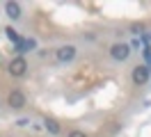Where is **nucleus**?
Listing matches in <instances>:
<instances>
[{
    "mask_svg": "<svg viewBox=\"0 0 151 137\" xmlns=\"http://www.w3.org/2000/svg\"><path fill=\"white\" fill-rule=\"evenodd\" d=\"M110 55H112V60L117 62H124V60H128V55H131V46L128 44H114L110 48Z\"/></svg>",
    "mask_w": 151,
    "mask_h": 137,
    "instance_id": "f257e3e1",
    "label": "nucleus"
},
{
    "mask_svg": "<svg viewBox=\"0 0 151 137\" xmlns=\"http://www.w3.org/2000/svg\"><path fill=\"white\" fill-rule=\"evenodd\" d=\"M149 75H151L149 66H135L133 69V82L135 85H144V82L149 80Z\"/></svg>",
    "mask_w": 151,
    "mask_h": 137,
    "instance_id": "f03ea898",
    "label": "nucleus"
},
{
    "mask_svg": "<svg viewBox=\"0 0 151 137\" xmlns=\"http://www.w3.org/2000/svg\"><path fill=\"white\" fill-rule=\"evenodd\" d=\"M25 69H28V62H25L23 57L12 60V64H9V73H12V75H16V78H21V75L25 73Z\"/></svg>",
    "mask_w": 151,
    "mask_h": 137,
    "instance_id": "7ed1b4c3",
    "label": "nucleus"
},
{
    "mask_svg": "<svg viewBox=\"0 0 151 137\" xmlns=\"http://www.w3.org/2000/svg\"><path fill=\"white\" fill-rule=\"evenodd\" d=\"M7 100H9V105L14 110H21L23 105H25V94H23V91H9Z\"/></svg>",
    "mask_w": 151,
    "mask_h": 137,
    "instance_id": "20e7f679",
    "label": "nucleus"
},
{
    "mask_svg": "<svg viewBox=\"0 0 151 137\" xmlns=\"http://www.w3.org/2000/svg\"><path fill=\"white\" fill-rule=\"evenodd\" d=\"M76 57V46H62L57 48V60L60 62H71Z\"/></svg>",
    "mask_w": 151,
    "mask_h": 137,
    "instance_id": "39448f33",
    "label": "nucleus"
},
{
    "mask_svg": "<svg viewBox=\"0 0 151 137\" xmlns=\"http://www.w3.org/2000/svg\"><path fill=\"white\" fill-rule=\"evenodd\" d=\"M5 11H7V16L14 18V21L21 16V7H19V2H7V5H5Z\"/></svg>",
    "mask_w": 151,
    "mask_h": 137,
    "instance_id": "423d86ee",
    "label": "nucleus"
},
{
    "mask_svg": "<svg viewBox=\"0 0 151 137\" xmlns=\"http://www.w3.org/2000/svg\"><path fill=\"white\" fill-rule=\"evenodd\" d=\"M35 46H37L35 39H25V41H21V44L16 46V50H19V53H28V50H32Z\"/></svg>",
    "mask_w": 151,
    "mask_h": 137,
    "instance_id": "0eeeda50",
    "label": "nucleus"
},
{
    "mask_svg": "<svg viewBox=\"0 0 151 137\" xmlns=\"http://www.w3.org/2000/svg\"><path fill=\"white\" fill-rule=\"evenodd\" d=\"M5 34H7V39H9L12 44H16V46L21 44V37H19V32H16L14 27H7V30H5Z\"/></svg>",
    "mask_w": 151,
    "mask_h": 137,
    "instance_id": "6e6552de",
    "label": "nucleus"
},
{
    "mask_svg": "<svg viewBox=\"0 0 151 137\" xmlns=\"http://www.w3.org/2000/svg\"><path fill=\"white\" fill-rule=\"evenodd\" d=\"M44 126H46L48 130L53 133V135H57V133H60V126H57V121H55V119H46V121H44Z\"/></svg>",
    "mask_w": 151,
    "mask_h": 137,
    "instance_id": "1a4fd4ad",
    "label": "nucleus"
},
{
    "mask_svg": "<svg viewBox=\"0 0 151 137\" xmlns=\"http://www.w3.org/2000/svg\"><path fill=\"white\" fill-rule=\"evenodd\" d=\"M69 137H87V135H85V133H80V130H73Z\"/></svg>",
    "mask_w": 151,
    "mask_h": 137,
    "instance_id": "9d476101",
    "label": "nucleus"
}]
</instances>
